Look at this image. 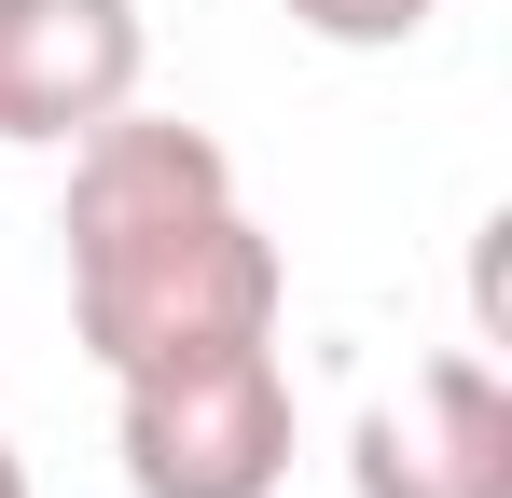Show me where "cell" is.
<instances>
[{"label":"cell","instance_id":"obj_1","mask_svg":"<svg viewBox=\"0 0 512 498\" xmlns=\"http://www.w3.org/2000/svg\"><path fill=\"white\" fill-rule=\"evenodd\" d=\"M291 305V263L236 194L180 208L153 236H111V249H70V332H84L97 374H139L167 346H222V332H277Z\"/></svg>","mask_w":512,"mask_h":498},{"label":"cell","instance_id":"obj_2","mask_svg":"<svg viewBox=\"0 0 512 498\" xmlns=\"http://www.w3.org/2000/svg\"><path fill=\"white\" fill-rule=\"evenodd\" d=\"M125 388V485L139 498H277L291 485V360L277 332L167 346Z\"/></svg>","mask_w":512,"mask_h":498},{"label":"cell","instance_id":"obj_6","mask_svg":"<svg viewBox=\"0 0 512 498\" xmlns=\"http://www.w3.org/2000/svg\"><path fill=\"white\" fill-rule=\"evenodd\" d=\"M0 498H28V457H14V443H0Z\"/></svg>","mask_w":512,"mask_h":498},{"label":"cell","instance_id":"obj_3","mask_svg":"<svg viewBox=\"0 0 512 498\" xmlns=\"http://www.w3.org/2000/svg\"><path fill=\"white\" fill-rule=\"evenodd\" d=\"M346 485L360 498H512V388H499V360L485 346L416 360L402 402L360 415Z\"/></svg>","mask_w":512,"mask_h":498},{"label":"cell","instance_id":"obj_5","mask_svg":"<svg viewBox=\"0 0 512 498\" xmlns=\"http://www.w3.org/2000/svg\"><path fill=\"white\" fill-rule=\"evenodd\" d=\"M443 0H291V28H319L333 56H388V42H416Z\"/></svg>","mask_w":512,"mask_h":498},{"label":"cell","instance_id":"obj_4","mask_svg":"<svg viewBox=\"0 0 512 498\" xmlns=\"http://www.w3.org/2000/svg\"><path fill=\"white\" fill-rule=\"evenodd\" d=\"M153 70L139 0H0V139L14 153H70L84 125H111Z\"/></svg>","mask_w":512,"mask_h":498}]
</instances>
